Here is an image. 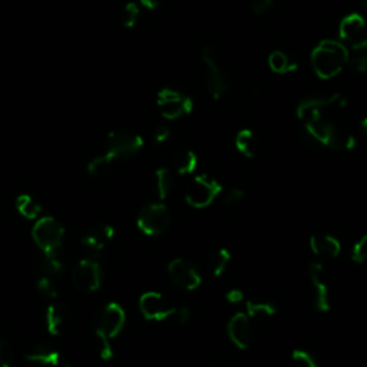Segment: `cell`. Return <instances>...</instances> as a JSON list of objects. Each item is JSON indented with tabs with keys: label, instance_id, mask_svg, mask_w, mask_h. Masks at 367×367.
Wrapping results in <instances>:
<instances>
[{
	"label": "cell",
	"instance_id": "1",
	"mask_svg": "<svg viewBox=\"0 0 367 367\" xmlns=\"http://www.w3.org/2000/svg\"><path fill=\"white\" fill-rule=\"evenodd\" d=\"M310 59L320 80H331L349 63V49L343 42L324 39L313 49Z\"/></svg>",
	"mask_w": 367,
	"mask_h": 367
},
{
	"label": "cell",
	"instance_id": "2",
	"mask_svg": "<svg viewBox=\"0 0 367 367\" xmlns=\"http://www.w3.org/2000/svg\"><path fill=\"white\" fill-rule=\"evenodd\" d=\"M32 239L40 253L58 254L65 239V227L54 217H40L32 228Z\"/></svg>",
	"mask_w": 367,
	"mask_h": 367
},
{
	"label": "cell",
	"instance_id": "3",
	"mask_svg": "<svg viewBox=\"0 0 367 367\" xmlns=\"http://www.w3.org/2000/svg\"><path fill=\"white\" fill-rule=\"evenodd\" d=\"M205 66V87L214 99H221L228 89V76L214 47L207 46L201 54Z\"/></svg>",
	"mask_w": 367,
	"mask_h": 367
},
{
	"label": "cell",
	"instance_id": "4",
	"mask_svg": "<svg viewBox=\"0 0 367 367\" xmlns=\"http://www.w3.org/2000/svg\"><path fill=\"white\" fill-rule=\"evenodd\" d=\"M171 225V213L165 204L153 202L145 205L137 218V227L148 237H160Z\"/></svg>",
	"mask_w": 367,
	"mask_h": 367
},
{
	"label": "cell",
	"instance_id": "5",
	"mask_svg": "<svg viewBox=\"0 0 367 367\" xmlns=\"http://www.w3.org/2000/svg\"><path fill=\"white\" fill-rule=\"evenodd\" d=\"M223 193L221 184L205 174L195 177L186 191V202L195 208L204 209L211 205Z\"/></svg>",
	"mask_w": 367,
	"mask_h": 367
},
{
	"label": "cell",
	"instance_id": "6",
	"mask_svg": "<svg viewBox=\"0 0 367 367\" xmlns=\"http://www.w3.org/2000/svg\"><path fill=\"white\" fill-rule=\"evenodd\" d=\"M156 105L161 115L168 121H175L193 112L194 103L193 99L175 89L165 88L158 92L156 96Z\"/></svg>",
	"mask_w": 367,
	"mask_h": 367
},
{
	"label": "cell",
	"instance_id": "7",
	"mask_svg": "<svg viewBox=\"0 0 367 367\" xmlns=\"http://www.w3.org/2000/svg\"><path fill=\"white\" fill-rule=\"evenodd\" d=\"M144 147V140L141 135L133 133V130L119 129L114 130L108 135L107 152L114 161L129 158L137 155Z\"/></svg>",
	"mask_w": 367,
	"mask_h": 367
},
{
	"label": "cell",
	"instance_id": "8",
	"mask_svg": "<svg viewBox=\"0 0 367 367\" xmlns=\"http://www.w3.org/2000/svg\"><path fill=\"white\" fill-rule=\"evenodd\" d=\"M72 281L77 292L95 293L102 285V269L96 260L85 258L77 263L72 271Z\"/></svg>",
	"mask_w": 367,
	"mask_h": 367
},
{
	"label": "cell",
	"instance_id": "9",
	"mask_svg": "<svg viewBox=\"0 0 367 367\" xmlns=\"http://www.w3.org/2000/svg\"><path fill=\"white\" fill-rule=\"evenodd\" d=\"M167 273L174 285L186 292H195L202 284V277L191 261L186 258H174L168 263Z\"/></svg>",
	"mask_w": 367,
	"mask_h": 367
},
{
	"label": "cell",
	"instance_id": "10",
	"mask_svg": "<svg viewBox=\"0 0 367 367\" xmlns=\"http://www.w3.org/2000/svg\"><path fill=\"white\" fill-rule=\"evenodd\" d=\"M140 311L148 322H165L171 317L177 311V307H174L171 303L167 301V299L158 293V292H147L140 297L138 301Z\"/></svg>",
	"mask_w": 367,
	"mask_h": 367
},
{
	"label": "cell",
	"instance_id": "11",
	"mask_svg": "<svg viewBox=\"0 0 367 367\" xmlns=\"http://www.w3.org/2000/svg\"><path fill=\"white\" fill-rule=\"evenodd\" d=\"M308 278L313 292V306L319 313H329L331 308L330 288L324 278V267L313 261L308 267Z\"/></svg>",
	"mask_w": 367,
	"mask_h": 367
},
{
	"label": "cell",
	"instance_id": "12",
	"mask_svg": "<svg viewBox=\"0 0 367 367\" xmlns=\"http://www.w3.org/2000/svg\"><path fill=\"white\" fill-rule=\"evenodd\" d=\"M227 336L230 342L240 350H247L254 338L251 319L247 316V313L239 311L227 323Z\"/></svg>",
	"mask_w": 367,
	"mask_h": 367
},
{
	"label": "cell",
	"instance_id": "13",
	"mask_svg": "<svg viewBox=\"0 0 367 367\" xmlns=\"http://www.w3.org/2000/svg\"><path fill=\"white\" fill-rule=\"evenodd\" d=\"M126 323V313L123 307L118 303H110L105 306L99 317V326L105 334L111 338H115L125 327Z\"/></svg>",
	"mask_w": 367,
	"mask_h": 367
},
{
	"label": "cell",
	"instance_id": "14",
	"mask_svg": "<svg viewBox=\"0 0 367 367\" xmlns=\"http://www.w3.org/2000/svg\"><path fill=\"white\" fill-rule=\"evenodd\" d=\"M366 19L359 13L345 16L338 24V38L345 43L353 45L366 38Z\"/></svg>",
	"mask_w": 367,
	"mask_h": 367
},
{
	"label": "cell",
	"instance_id": "15",
	"mask_svg": "<svg viewBox=\"0 0 367 367\" xmlns=\"http://www.w3.org/2000/svg\"><path fill=\"white\" fill-rule=\"evenodd\" d=\"M310 250L314 255L323 258H336L342 253V243L334 235L327 232H317L310 237Z\"/></svg>",
	"mask_w": 367,
	"mask_h": 367
},
{
	"label": "cell",
	"instance_id": "16",
	"mask_svg": "<svg viewBox=\"0 0 367 367\" xmlns=\"http://www.w3.org/2000/svg\"><path fill=\"white\" fill-rule=\"evenodd\" d=\"M115 230L110 224H93L87 230L82 237V244L93 251H100L114 239Z\"/></svg>",
	"mask_w": 367,
	"mask_h": 367
},
{
	"label": "cell",
	"instance_id": "17",
	"mask_svg": "<svg viewBox=\"0 0 367 367\" xmlns=\"http://www.w3.org/2000/svg\"><path fill=\"white\" fill-rule=\"evenodd\" d=\"M69 317V310L63 303H50L46 308L45 322L50 336H59Z\"/></svg>",
	"mask_w": 367,
	"mask_h": 367
},
{
	"label": "cell",
	"instance_id": "18",
	"mask_svg": "<svg viewBox=\"0 0 367 367\" xmlns=\"http://www.w3.org/2000/svg\"><path fill=\"white\" fill-rule=\"evenodd\" d=\"M26 360L45 366V367H58L61 364V354L58 350L49 346H36L26 353Z\"/></svg>",
	"mask_w": 367,
	"mask_h": 367
},
{
	"label": "cell",
	"instance_id": "19",
	"mask_svg": "<svg viewBox=\"0 0 367 367\" xmlns=\"http://www.w3.org/2000/svg\"><path fill=\"white\" fill-rule=\"evenodd\" d=\"M16 209L17 213L26 218V220H39L40 214L43 211V208L39 201H36L32 195L29 194H22L16 198Z\"/></svg>",
	"mask_w": 367,
	"mask_h": 367
},
{
	"label": "cell",
	"instance_id": "20",
	"mask_svg": "<svg viewBox=\"0 0 367 367\" xmlns=\"http://www.w3.org/2000/svg\"><path fill=\"white\" fill-rule=\"evenodd\" d=\"M38 269L43 277L57 278L63 273V263L58 254H45L42 253L38 260Z\"/></svg>",
	"mask_w": 367,
	"mask_h": 367
},
{
	"label": "cell",
	"instance_id": "21",
	"mask_svg": "<svg viewBox=\"0 0 367 367\" xmlns=\"http://www.w3.org/2000/svg\"><path fill=\"white\" fill-rule=\"evenodd\" d=\"M231 263V253L227 248H218L207 258V269L214 277H221Z\"/></svg>",
	"mask_w": 367,
	"mask_h": 367
},
{
	"label": "cell",
	"instance_id": "22",
	"mask_svg": "<svg viewBox=\"0 0 367 367\" xmlns=\"http://www.w3.org/2000/svg\"><path fill=\"white\" fill-rule=\"evenodd\" d=\"M350 46L352 49L349 50L347 65H350L359 73L367 72V36Z\"/></svg>",
	"mask_w": 367,
	"mask_h": 367
},
{
	"label": "cell",
	"instance_id": "23",
	"mask_svg": "<svg viewBox=\"0 0 367 367\" xmlns=\"http://www.w3.org/2000/svg\"><path fill=\"white\" fill-rule=\"evenodd\" d=\"M246 313L247 316L253 319H271L277 314L276 304L270 301L261 300H247L246 301Z\"/></svg>",
	"mask_w": 367,
	"mask_h": 367
},
{
	"label": "cell",
	"instance_id": "24",
	"mask_svg": "<svg viewBox=\"0 0 367 367\" xmlns=\"http://www.w3.org/2000/svg\"><path fill=\"white\" fill-rule=\"evenodd\" d=\"M235 148L248 160H253L257 153V141L251 129H241L235 135Z\"/></svg>",
	"mask_w": 367,
	"mask_h": 367
},
{
	"label": "cell",
	"instance_id": "25",
	"mask_svg": "<svg viewBox=\"0 0 367 367\" xmlns=\"http://www.w3.org/2000/svg\"><path fill=\"white\" fill-rule=\"evenodd\" d=\"M269 66L274 73L278 75H287L292 73L297 69V63L290 59L285 52L283 50H274L269 57Z\"/></svg>",
	"mask_w": 367,
	"mask_h": 367
},
{
	"label": "cell",
	"instance_id": "26",
	"mask_svg": "<svg viewBox=\"0 0 367 367\" xmlns=\"http://www.w3.org/2000/svg\"><path fill=\"white\" fill-rule=\"evenodd\" d=\"M155 190H156V194H158V198L161 201L167 200L170 193H171V188H172V177H171V172L170 170L167 168H158L155 171Z\"/></svg>",
	"mask_w": 367,
	"mask_h": 367
},
{
	"label": "cell",
	"instance_id": "27",
	"mask_svg": "<svg viewBox=\"0 0 367 367\" xmlns=\"http://www.w3.org/2000/svg\"><path fill=\"white\" fill-rule=\"evenodd\" d=\"M198 156L194 151H186L177 156L175 170L179 175H190L197 170Z\"/></svg>",
	"mask_w": 367,
	"mask_h": 367
},
{
	"label": "cell",
	"instance_id": "28",
	"mask_svg": "<svg viewBox=\"0 0 367 367\" xmlns=\"http://www.w3.org/2000/svg\"><path fill=\"white\" fill-rule=\"evenodd\" d=\"M95 347H96L98 356L102 360L110 361L114 359V349H112V343H111V337L105 334L98 327L95 330Z\"/></svg>",
	"mask_w": 367,
	"mask_h": 367
},
{
	"label": "cell",
	"instance_id": "29",
	"mask_svg": "<svg viewBox=\"0 0 367 367\" xmlns=\"http://www.w3.org/2000/svg\"><path fill=\"white\" fill-rule=\"evenodd\" d=\"M115 161L111 158L107 152L99 155V156H95V158L87 167L88 174L92 177H100V175L107 174L110 171V168L112 167Z\"/></svg>",
	"mask_w": 367,
	"mask_h": 367
},
{
	"label": "cell",
	"instance_id": "30",
	"mask_svg": "<svg viewBox=\"0 0 367 367\" xmlns=\"http://www.w3.org/2000/svg\"><path fill=\"white\" fill-rule=\"evenodd\" d=\"M292 363L294 367H319L316 357L308 350L294 349L292 353Z\"/></svg>",
	"mask_w": 367,
	"mask_h": 367
},
{
	"label": "cell",
	"instance_id": "31",
	"mask_svg": "<svg viewBox=\"0 0 367 367\" xmlns=\"http://www.w3.org/2000/svg\"><path fill=\"white\" fill-rule=\"evenodd\" d=\"M140 15H141V9H140L138 3H135V2L126 3V5H125V9H123V15H122V24H123V28L133 29L134 26L137 24V22H138Z\"/></svg>",
	"mask_w": 367,
	"mask_h": 367
},
{
	"label": "cell",
	"instance_id": "32",
	"mask_svg": "<svg viewBox=\"0 0 367 367\" xmlns=\"http://www.w3.org/2000/svg\"><path fill=\"white\" fill-rule=\"evenodd\" d=\"M352 261L356 264L367 263V234L360 237L352 248Z\"/></svg>",
	"mask_w": 367,
	"mask_h": 367
},
{
	"label": "cell",
	"instance_id": "33",
	"mask_svg": "<svg viewBox=\"0 0 367 367\" xmlns=\"http://www.w3.org/2000/svg\"><path fill=\"white\" fill-rule=\"evenodd\" d=\"M36 288H38V292L47 297V299H52V300H55L58 297V290H57V285L54 283V280L49 278V277H40L38 280V284H36Z\"/></svg>",
	"mask_w": 367,
	"mask_h": 367
},
{
	"label": "cell",
	"instance_id": "34",
	"mask_svg": "<svg viewBox=\"0 0 367 367\" xmlns=\"http://www.w3.org/2000/svg\"><path fill=\"white\" fill-rule=\"evenodd\" d=\"M251 12L257 16L267 15L273 8V0H248Z\"/></svg>",
	"mask_w": 367,
	"mask_h": 367
},
{
	"label": "cell",
	"instance_id": "35",
	"mask_svg": "<svg viewBox=\"0 0 367 367\" xmlns=\"http://www.w3.org/2000/svg\"><path fill=\"white\" fill-rule=\"evenodd\" d=\"M244 198H246V193L241 188H231L225 194L224 202L228 207H237V205H240L244 201Z\"/></svg>",
	"mask_w": 367,
	"mask_h": 367
},
{
	"label": "cell",
	"instance_id": "36",
	"mask_svg": "<svg viewBox=\"0 0 367 367\" xmlns=\"http://www.w3.org/2000/svg\"><path fill=\"white\" fill-rule=\"evenodd\" d=\"M13 363V353L12 349L0 340V367H12Z\"/></svg>",
	"mask_w": 367,
	"mask_h": 367
},
{
	"label": "cell",
	"instance_id": "37",
	"mask_svg": "<svg viewBox=\"0 0 367 367\" xmlns=\"http://www.w3.org/2000/svg\"><path fill=\"white\" fill-rule=\"evenodd\" d=\"M191 316H193L191 310H190L188 307H186V306H184V307H177V311H175V314H174V317H175L177 323L181 324V326L188 324V323L191 322Z\"/></svg>",
	"mask_w": 367,
	"mask_h": 367
},
{
	"label": "cell",
	"instance_id": "38",
	"mask_svg": "<svg viewBox=\"0 0 367 367\" xmlns=\"http://www.w3.org/2000/svg\"><path fill=\"white\" fill-rule=\"evenodd\" d=\"M225 300L230 304H240L246 300V297H244V293L241 290H239V288H231V290H228L225 293Z\"/></svg>",
	"mask_w": 367,
	"mask_h": 367
},
{
	"label": "cell",
	"instance_id": "39",
	"mask_svg": "<svg viewBox=\"0 0 367 367\" xmlns=\"http://www.w3.org/2000/svg\"><path fill=\"white\" fill-rule=\"evenodd\" d=\"M171 137V129L165 125L156 128L155 130V135H153V140L156 144H164L165 141H168V138Z\"/></svg>",
	"mask_w": 367,
	"mask_h": 367
},
{
	"label": "cell",
	"instance_id": "40",
	"mask_svg": "<svg viewBox=\"0 0 367 367\" xmlns=\"http://www.w3.org/2000/svg\"><path fill=\"white\" fill-rule=\"evenodd\" d=\"M140 3L147 8L148 10H155L158 9L161 5V0H140Z\"/></svg>",
	"mask_w": 367,
	"mask_h": 367
},
{
	"label": "cell",
	"instance_id": "41",
	"mask_svg": "<svg viewBox=\"0 0 367 367\" xmlns=\"http://www.w3.org/2000/svg\"><path fill=\"white\" fill-rule=\"evenodd\" d=\"M360 125H361V129L364 130V134L367 135V117L361 119V123H360Z\"/></svg>",
	"mask_w": 367,
	"mask_h": 367
},
{
	"label": "cell",
	"instance_id": "42",
	"mask_svg": "<svg viewBox=\"0 0 367 367\" xmlns=\"http://www.w3.org/2000/svg\"><path fill=\"white\" fill-rule=\"evenodd\" d=\"M58 367H72V364H69V363H61Z\"/></svg>",
	"mask_w": 367,
	"mask_h": 367
},
{
	"label": "cell",
	"instance_id": "43",
	"mask_svg": "<svg viewBox=\"0 0 367 367\" xmlns=\"http://www.w3.org/2000/svg\"><path fill=\"white\" fill-rule=\"evenodd\" d=\"M364 6H366V9H367V0H364Z\"/></svg>",
	"mask_w": 367,
	"mask_h": 367
}]
</instances>
